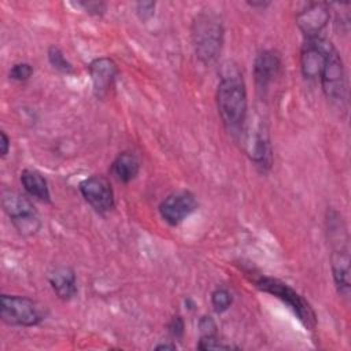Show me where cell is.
I'll return each mask as SVG.
<instances>
[{"instance_id": "6da1fadb", "label": "cell", "mask_w": 351, "mask_h": 351, "mask_svg": "<svg viewBox=\"0 0 351 351\" xmlns=\"http://www.w3.org/2000/svg\"><path fill=\"white\" fill-rule=\"evenodd\" d=\"M215 101L225 130L239 140L248 118V97L245 81L237 64H225L217 85Z\"/></svg>"}, {"instance_id": "7a4b0ae2", "label": "cell", "mask_w": 351, "mask_h": 351, "mask_svg": "<svg viewBox=\"0 0 351 351\" xmlns=\"http://www.w3.org/2000/svg\"><path fill=\"white\" fill-rule=\"evenodd\" d=\"M191 38L200 63L204 66L217 63L225 40V26L221 16L210 10L197 12L191 23Z\"/></svg>"}, {"instance_id": "3957f363", "label": "cell", "mask_w": 351, "mask_h": 351, "mask_svg": "<svg viewBox=\"0 0 351 351\" xmlns=\"http://www.w3.org/2000/svg\"><path fill=\"white\" fill-rule=\"evenodd\" d=\"M255 287L265 292L269 293L274 298H277L281 303H284L298 318V321L306 328V330H315L317 328V315L314 313V308L311 304L299 293L296 292L291 285L287 282L269 277V276H262L258 280H255Z\"/></svg>"}, {"instance_id": "277c9868", "label": "cell", "mask_w": 351, "mask_h": 351, "mask_svg": "<svg viewBox=\"0 0 351 351\" xmlns=\"http://www.w3.org/2000/svg\"><path fill=\"white\" fill-rule=\"evenodd\" d=\"M47 317V308L37 300L21 295H0V318L8 326L32 328Z\"/></svg>"}, {"instance_id": "5b68a950", "label": "cell", "mask_w": 351, "mask_h": 351, "mask_svg": "<svg viewBox=\"0 0 351 351\" xmlns=\"http://www.w3.org/2000/svg\"><path fill=\"white\" fill-rule=\"evenodd\" d=\"M239 141H241L243 151L248 159L266 171L273 165V148L266 123L261 118H252L245 121Z\"/></svg>"}, {"instance_id": "8992f818", "label": "cell", "mask_w": 351, "mask_h": 351, "mask_svg": "<svg viewBox=\"0 0 351 351\" xmlns=\"http://www.w3.org/2000/svg\"><path fill=\"white\" fill-rule=\"evenodd\" d=\"M1 207L19 234L27 237L41 229L37 210L26 195L12 189H4L1 192Z\"/></svg>"}, {"instance_id": "52a82bcc", "label": "cell", "mask_w": 351, "mask_h": 351, "mask_svg": "<svg viewBox=\"0 0 351 351\" xmlns=\"http://www.w3.org/2000/svg\"><path fill=\"white\" fill-rule=\"evenodd\" d=\"M319 82L325 97L335 106H343L347 99V80L343 59L333 48L325 62L319 75Z\"/></svg>"}, {"instance_id": "ba28073f", "label": "cell", "mask_w": 351, "mask_h": 351, "mask_svg": "<svg viewBox=\"0 0 351 351\" xmlns=\"http://www.w3.org/2000/svg\"><path fill=\"white\" fill-rule=\"evenodd\" d=\"M335 45L325 37L304 38L300 47V71L302 75L308 80H319L325 62Z\"/></svg>"}, {"instance_id": "9c48e42d", "label": "cell", "mask_w": 351, "mask_h": 351, "mask_svg": "<svg viewBox=\"0 0 351 351\" xmlns=\"http://www.w3.org/2000/svg\"><path fill=\"white\" fill-rule=\"evenodd\" d=\"M78 189L85 202L97 214H107L115 207V196L111 182L101 174H93L84 178L80 182Z\"/></svg>"}, {"instance_id": "30bf717a", "label": "cell", "mask_w": 351, "mask_h": 351, "mask_svg": "<svg viewBox=\"0 0 351 351\" xmlns=\"http://www.w3.org/2000/svg\"><path fill=\"white\" fill-rule=\"evenodd\" d=\"M196 196L188 189H178L169 193L158 207L160 218L170 226H178L197 208Z\"/></svg>"}, {"instance_id": "8fae6325", "label": "cell", "mask_w": 351, "mask_h": 351, "mask_svg": "<svg viewBox=\"0 0 351 351\" xmlns=\"http://www.w3.org/2000/svg\"><path fill=\"white\" fill-rule=\"evenodd\" d=\"M281 55L271 48L262 49L254 59V81L256 92L266 96L270 85L276 81L281 71Z\"/></svg>"}, {"instance_id": "7c38bea8", "label": "cell", "mask_w": 351, "mask_h": 351, "mask_svg": "<svg viewBox=\"0 0 351 351\" xmlns=\"http://www.w3.org/2000/svg\"><path fill=\"white\" fill-rule=\"evenodd\" d=\"M295 21L304 38L321 37V33L330 21V7L324 1L308 3L296 14Z\"/></svg>"}, {"instance_id": "4fadbf2b", "label": "cell", "mask_w": 351, "mask_h": 351, "mask_svg": "<svg viewBox=\"0 0 351 351\" xmlns=\"http://www.w3.org/2000/svg\"><path fill=\"white\" fill-rule=\"evenodd\" d=\"M88 73L92 81L93 95L97 99H103L114 88L119 70L111 58L100 56L88 64Z\"/></svg>"}, {"instance_id": "5bb4252c", "label": "cell", "mask_w": 351, "mask_h": 351, "mask_svg": "<svg viewBox=\"0 0 351 351\" xmlns=\"http://www.w3.org/2000/svg\"><path fill=\"white\" fill-rule=\"evenodd\" d=\"M48 281L51 284L52 291L60 300L69 302L77 296V276L73 267L64 265L55 267L49 273Z\"/></svg>"}, {"instance_id": "9a60e30c", "label": "cell", "mask_w": 351, "mask_h": 351, "mask_svg": "<svg viewBox=\"0 0 351 351\" xmlns=\"http://www.w3.org/2000/svg\"><path fill=\"white\" fill-rule=\"evenodd\" d=\"M110 171L117 181L122 184H129L140 173V159L136 154L130 151H123L115 156L111 163Z\"/></svg>"}, {"instance_id": "2e32d148", "label": "cell", "mask_w": 351, "mask_h": 351, "mask_svg": "<svg viewBox=\"0 0 351 351\" xmlns=\"http://www.w3.org/2000/svg\"><path fill=\"white\" fill-rule=\"evenodd\" d=\"M21 184L26 193L40 202L51 203V192L48 181L43 173L34 169H23L21 171Z\"/></svg>"}, {"instance_id": "e0dca14e", "label": "cell", "mask_w": 351, "mask_h": 351, "mask_svg": "<svg viewBox=\"0 0 351 351\" xmlns=\"http://www.w3.org/2000/svg\"><path fill=\"white\" fill-rule=\"evenodd\" d=\"M47 55H48L49 64L56 71H59L62 74H73L74 73L73 64L69 62V59L64 56L63 51L58 45H51L47 51Z\"/></svg>"}, {"instance_id": "ac0fdd59", "label": "cell", "mask_w": 351, "mask_h": 351, "mask_svg": "<svg viewBox=\"0 0 351 351\" xmlns=\"http://www.w3.org/2000/svg\"><path fill=\"white\" fill-rule=\"evenodd\" d=\"M210 300H211V306H213L214 311L221 314L230 308V306L233 303V295L226 287H217L211 292Z\"/></svg>"}, {"instance_id": "d6986e66", "label": "cell", "mask_w": 351, "mask_h": 351, "mask_svg": "<svg viewBox=\"0 0 351 351\" xmlns=\"http://www.w3.org/2000/svg\"><path fill=\"white\" fill-rule=\"evenodd\" d=\"M33 73H34V67L30 63L18 62L11 66V69L8 71V77L14 81L23 82V81L30 80V77H33Z\"/></svg>"}, {"instance_id": "ffe728a7", "label": "cell", "mask_w": 351, "mask_h": 351, "mask_svg": "<svg viewBox=\"0 0 351 351\" xmlns=\"http://www.w3.org/2000/svg\"><path fill=\"white\" fill-rule=\"evenodd\" d=\"M197 348L199 350H232L237 347L225 343L223 340L218 339L217 335H202L197 343Z\"/></svg>"}, {"instance_id": "44dd1931", "label": "cell", "mask_w": 351, "mask_h": 351, "mask_svg": "<svg viewBox=\"0 0 351 351\" xmlns=\"http://www.w3.org/2000/svg\"><path fill=\"white\" fill-rule=\"evenodd\" d=\"M77 5L93 16H101L107 11V4L103 1H78Z\"/></svg>"}, {"instance_id": "7402d4cb", "label": "cell", "mask_w": 351, "mask_h": 351, "mask_svg": "<svg viewBox=\"0 0 351 351\" xmlns=\"http://www.w3.org/2000/svg\"><path fill=\"white\" fill-rule=\"evenodd\" d=\"M167 330L173 339H181L184 336L185 330V324L181 315H174L169 324H167Z\"/></svg>"}, {"instance_id": "603a6c76", "label": "cell", "mask_w": 351, "mask_h": 351, "mask_svg": "<svg viewBox=\"0 0 351 351\" xmlns=\"http://www.w3.org/2000/svg\"><path fill=\"white\" fill-rule=\"evenodd\" d=\"M155 5L156 4L154 1H138L136 4V14L141 21H147L154 15Z\"/></svg>"}, {"instance_id": "cb8c5ba5", "label": "cell", "mask_w": 351, "mask_h": 351, "mask_svg": "<svg viewBox=\"0 0 351 351\" xmlns=\"http://www.w3.org/2000/svg\"><path fill=\"white\" fill-rule=\"evenodd\" d=\"M199 328L202 335H217V324L210 315H203L199 319Z\"/></svg>"}, {"instance_id": "d4e9b609", "label": "cell", "mask_w": 351, "mask_h": 351, "mask_svg": "<svg viewBox=\"0 0 351 351\" xmlns=\"http://www.w3.org/2000/svg\"><path fill=\"white\" fill-rule=\"evenodd\" d=\"M11 149V138L7 136L4 130L0 132V155L1 158H5Z\"/></svg>"}, {"instance_id": "484cf974", "label": "cell", "mask_w": 351, "mask_h": 351, "mask_svg": "<svg viewBox=\"0 0 351 351\" xmlns=\"http://www.w3.org/2000/svg\"><path fill=\"white\" fill-rule=\"evenodd\" d=\"M177 346L174 343H160L155 346V350H176Z\"/></svg>"}, {"instance_id": "4316f807", "label": "cell", "mask_w": 351, "mask_h": 351, "mask_svg": "<svg viewBox=\"0 0 351 351\" xmlns=\"http://www.w3.org/2000/svg\"><path fill=\"white\" fill-rule=\"evenodd\" d=\"M247 4L251 5V7H261V8H265V7L270 5L269 1H247Z\"/></svg>"}]
</instances>
